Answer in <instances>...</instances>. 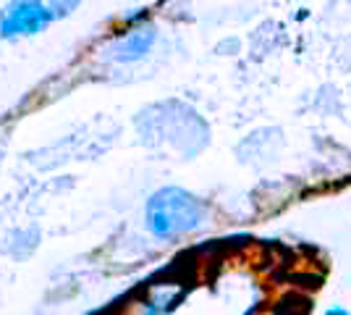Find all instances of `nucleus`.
Segmentation results:
<instances>
[{"instance_id":"1","label":"nucleus","mask_w":351,"mask_h":315,"mask_svg":"<svg viewBox=\"0 0 351 315\" xmlns=\"http://www.w3.org/2000/svg\"><path fill=\"white\" fill-rule=\"evenodd\" d=\"M207 224V205L184 187H162L145 205L147 231L158 240H181Z\"/></svg>"},{"instance_id":"2","label":"nucleus","mask_w":351,"mask_h":315,"mask_svg":"<svg viewBox=\"0 0 351 315\" xmlns=\"http://www.w3.org/2000/svg\"><path fill=\"white\" fill-rule=\"evenodd\" d=\"M56 21L45 0H8L0 8V37L3 40H27L43 34Z\"/></svg>"},{"instance_id":"3","label":"nucleus","mask_w":351,"mask_h":315,"mask_svg":"<svg viewBox=\"0 0 351 315\" xmlns=\"http://www.w3.org/2000/svg\"><path fill=\"white\" fill-rule=\"evenodd\" d=\"M155 40H158V27L149 21H136L123 32H118L105 45V58L113 63H136L152 50Z\"/></svg>"},{"instance_id":"4","label":"nucleus","mask_w":351,"mask_h":315,"mask_svg":"<svg viewBox=\"0 0 351 315\" xmlns=\"http://www.w3.org/2000/svg\"><path fill=\"white\" fill-rule=\"evenodd\" d=\"M47 3V8L53 11V16H56V21L58 19H66V16H71L79 5H82V0H45Z\"/></svg>"},{"instance_id":"5","label":"nucleus","mask_w":351,"mask_h":315,"mask_svg":"<svg viewBox=\"0 0 351 315\" xmlns=\"http://www.w3.org/2000/svg\"><path fill=\"white\" fill-rule=\"evenodd\" d=\"M322 315H349V307H341V305H330L328 310H322Z\"/></svg>"},{"instance_id":"6","label":"nucleus","mask_w":351,"mask_h":315,"mask_svg":"<svg viewBox=\"0 0 351 315\" xmlns=\"http://www.w3.org/2000/svg\"><path fill=\"white\" fill-rule=\"evenodd\" d=\"M349 315H351V310H349Z\"/></svg>"}]
</instances>
